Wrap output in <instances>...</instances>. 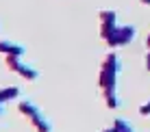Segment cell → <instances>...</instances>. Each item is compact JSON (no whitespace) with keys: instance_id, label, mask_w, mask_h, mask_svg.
Listing matches in <instances>:
<instances>
[{"instance_id":"1","label":"cell","mask_w":150,"mask_h":132,"mask_svg":"<svg viewBox=\"0 0 150 132\" xmlns=\"http://www.w3.org/2000/svg\"><path fill=\"white\" fill-rule=\"evenodd\" d=\"M135 35H137V28L133 26V24H124V26H117L105 41L109 43L111 48H122V45L131 43L133 39H135Z\"/></svg>"},{"instance_id":"2","label":"cell","mask_w":150,"mask_h":132,"mask_svg":"<svg viewBox=\"0 0 150 132\" xmlns=\"http://www.w3.org/2000/svg\"><path fill=\"white\" fill-rule=\"evenodd\" d=\"M98 17H100V37L107 39L113 30L117 28V11H113V9H105V11L98 13Z\"/></svg>"},{"instance_id":"3","label":"cell","mask_w":150,"mask_h":132,"mask_svg":"<svg viewBox=\"0 0 150 132\" xmlns=\"http://www.w3.org/2000/svg\"><path fill=\"white\" fill-rule=\"evenodd\" d=\"M0 54H4V57H24L26 48L18 41H11V39H0Z\"/></svg>"},{"instance_id":"4","label":"cell","mask_w":150,"mask_h":132,"mask_svg":"<svg viewBox=\"0 0 150 132\" xmlns=\"http://www.w3.org/2000/svg\"><path fill=\"white\" fill-rule=\"evenodd\" d=\"M18 110H20V115H24L28 121L30 119H35L37 115L41 113L39 110V106L33 102V100H20V104H18Z\"/></svg>"},{"instance_id":"5","label":"cell","mask_w":150,"mask_h":132,"mask_svg":"<svg viewBox=\"0 0 150 132\" xmlns=\"http://www.w3.org/2000/svg\"><path fill=\"white\" fill-rule=\"evenodd\" d=\"M98 85L100 89H109V87H115L117 85V72L113 69H107V67H100V78H98Z\"/></svg>"},{"instance_id":"6","label":"cell","mask_w":150,"mask_h":132,"mask_svg":"<svg viewBox=\"0 0 150 132\" xmlns=\"http://www.w3.org/2000/svg\"><path fill=\"white\" fill-rule=\"evenodd\" d=\"M18 76H22L24 80H28V82H35V80L39 78V72L33 67V65H28V63H20V67H18V72H15Z\"/></svg>"},{"instance_id":"7","label":"cell","mask_w":150,"mask_h":132,"mask_svg":"<svg viewBox=\"0 0 150 132\" xmlns=\"http://www.w3.org/2000/svg\"><path fill=\"white\" fill-rule=\"evenodd\" d=\"M102 95H105V104L109 106V108H117V106L122 104L120 95H117V85H115V87L105 89V91H102Z\"/></svg>"},{"instance_id":"8","label":"cell","mask_w":150,"mask_h":132,"mask_svg":"<svg viewBox=\"0 0 150 132\" xmlns=\"http://www.w3.org/2000/svg\"><path fill=\"white\" fill-rule=\"evenodd\" d=\"M30 126L35 128V132H52V124L44 113H39L35 119H30Z\"/></svg>"},{"instance_id":"9","label":"cell","mask_w":150,"mask_h":132,"mask_svg":"<svg viewBox=\"0 0 150 132\" xmlns=\"http://www.w3.org/2000/svg\"><path fill=\"white\" fill-rule=\"evenodd\" d=\"M20 93H22V89L15 87V85H9V87H2L0 89V102H11V100H18Z\"/></svg>"},{"instance_id":"10","label":"cell","mask_w":150,"mask_h":132,"mask_svg":"<svg viewBox=\"0 0 150 132\" xmlns=\"http://www.w3.org/2000/svg\"><path fill=\"white\" fill-rule=\"evenodd\" d=\"M100 67H107V69H113V72H117L120 74L122 72V61H120V57H117L115 52H109L105 57V61H102V65Z\"/></svg>"},{"instance_id":"11","label":"cell","mask_w":150,"mask_h":132,"mask_svg":"<svg viewBox=\"0 0 150 132\" xmlns=\"http://www.w3.org/2000/svg\"><path fill=\"white\" fill-rule=\"evenodd\" d=\"M113 130L115 132H135L133 126H131V121L124 119V117H117L115 121H113Z\"/></svg>"},{"instance_id":"12","label":"cell","mask_w":150,"mask_h":132,"mask_svg":"<svg viewBox=\"0 0 150 132\" xmlns=\"http://www.w3.org/2000/svg\"><path fill=\"white\" fill-rule=\"evenodd\" d=\"M4 63H7V67L15 74L18 67H20V63H22V57H4Z\"/></svg>"},{"instance_id":"13","label":"cell","mask_w":150,"mask_h":132,"mask_svg":"<svg viewBox=\"0 0 150 132\" xmlns=\"http://www.w3.org/2000/svg\"><path fill=\"white\" fill-rule=\"evenodd\" d=\"M139 115H142V117H148V115H150V100L139 106Z\"/></svg>"},{"instance_id":"14","label":"cell","mask_w":150,"mask_h":132,"mask_svg":"<svg viewBox=\"0 0 150 132\" xmlns=\"http://www.w3.org/2000/svg\"><path fill=\"white\" fill-rule=\"evenodd\" d=\"M146 69L150 72V50H148V54H146Z\"/></svg>"},{"instance_id":"15","label":"cell","mask_w":150,"mask_h":132,"mask_svg":"<svg viewBox=\"0 0 150 132\" xmlns=\"http://www.w3.org/2000/svg\"><path fill=\"white\" fill-rule=\"evenodd\" d=\"M142 4H146V7H150V0H139Z\"/></svg>"},{"instance_id":"16","label":"cell","mask_w":150,"mask_h":132,"mask_svg":"<svg viewBox=\"0 0 150 132\" xmlns=\"http://www.w3.org/2000/svg\"><path fill=\"white\" fill-rule=\"evenodd\" d=\"M4 113V102H0V115Z\"/></svg>"},{"instance_id":"17","label":"cell","mask_w":150,"mask_h":132,"mask_svg":"<svg viewBox=\"0 0 150 132\" xmlns=\"http://www.w3.org/2000/svg\"><path fill=\"white\" fill-rule=\"evenodd\" d=\"M102 132H115V130H113V126H111V128H105Z\"/></svg>"},{"instance_id":"18","label":"cell","mask_w":150,"mask_h":132,"mask_svg":"<svg viewBox=\"0 0 150 132\" xmlns=\"http://www.w3.org/2000/svg\"><path fill=\"white\" fill-rule=\"evenodd\" d=\"M146 48L150 50V35H148V39H146Z\"/></svg>"}]
</instances>
